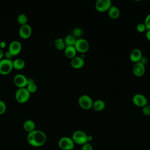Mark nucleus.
<instances>
[{
  "label": "nucleus",
  "mask_w": 150,
  "mask_h": 150,
  "mask_svg": "<svg viewBox=\"0 0 150 150\" xmlns=\"http://www.w3.org/2000/svg\"><path fill=\"white\" fill-rule=\"evenodd\" d=\"M46 139L45 133L39 129H35L29 132L27 135L28 143L35 147H39L43 145L46 141Z\"/></svg>",
  "instance_id": "1"
},
{
  "label": "nucleus",
  "mask_w": 150,
  "mask_h": 150,
  "mask_svg": "<svg viewBox=\"0 0 150 150\" xmlns=\"http://www.w3.org/2000/svg\"><path fill=\"white\" fill-rule=\"evenodd\" d=\"M87 135L84 131L77 130L73 132L71 138L74 144L83 145L87 142Z\"/></svg>",
  "instance_id": "2"
},
{
  "label": "nucleus",
  "mask_w": 150,
  "mask_h": 150,
  "mask_svg": "<svg viewBox=\"0 0 150 150\" xmlns=\"http://www.w3.org/2000/svg\"><path fill=\"white\" fill-rule=\"evenodd\" d=\"M30 95V93L26 87H20L16 91L15 98L18 102L23 103L28 100Z\"/></svg>",
  "instance_id": "3"
},
{
  "label": "nucleus",
  "mask_w": 150,
  "mask_h": 150,
  "mask_svg": "<svg viewBox=\"0 0 150 150\" xmlns=\"http://www.w3.org/2000/svg\"><path fill=\"white\" fill-rule=\"evenodd\" d=\"M58 145L59 147L62 150H69L74 149V142L71 138L63 137L59 140Z\"/></svg>",
  "instance_id": "4"
},
{
  "label": "nucleus",
  "mask_w": 150,
  "mask_h": 150,
  "mask_svg": "<svg viewBox=\"0 0 150 150\" xmlns=\"http://www.w3.org/2000/svg\"><path fill=\"white\" fill-rule=\"evenodd\" d=\"M74 46L76 48L77 52L84 54L88 51L90 45L86 39L81 38L76 40Z\"/></svg>",
  "instance_id": "5"
},
{
  "label": "nucleus",
  "mask_w": 150,
  "mask_h": 150,
  "mask_svg": "<svg viewBox=\"0 0 150 150\" xmlns=\"http://www.w3.org/2000/svg\"><path fill=\"white\" fill-rule=\"evenodd\" d=\"M13 69L12 60L9 59L3 58L0 60V73L7 74Z\"/></svg>",
  "instance_id": "6"
},
{
  "label": "nucleus",
  "mask_w": 150,
  "mask_h": 150,
  "mask_svg": "<svg viewBox=\"0 0 150 150\" xmlns=\"http://www.w3.org/2000/svg\"><path fill=\"white\" fill-rule=\"evenodd\" d=\"M78 103L81 108L87 110L92 108L93 101L89 96L83 94L79 98Z\"/></svg>",
  "instance_id": "7"
},
{
  "label": "nucleus",
  "mask_w": 150,
  "mask_h": 150,
  "mask_svg": "<svg viewBox=\"0 0 150 150\" xmlns=\"http://www.w3.org/2000/svg\"><path fill=\"white\" fill-rule=\"evenodd\" d=\"M111 6L110 0H97L95 4L96 10L101 12L108 11Z\"/></svg>",
  "instance_id": "8"
},
{
  "label": "nucleus",
  "mask_w": 150,
  "mask_h": 150,
  "mask_svg": "<svg viewBox=\"0 0 150 150\" xmlns=\"http://www.w3.org/2000/svg\"><path fill=\"white\" fill-rule=\"evenodd\" d=\"M132 103L136 106L139 107H143L148 104L147 98L143 94H135L132 97Z\"/></svg>",
  "instance_id": "9"
},
{
  "label": "nucleus",
  "mask_w": 150,
  "mask_h": 150,
  "mask_svg": "<svg viewBox=\"0 0 150 150\" xmlns=\"http://www.w3.org/2000/svg\"><path fill=\"white\" fill-rule=\"evenodd\" d=\"M22 49V45L21 42L18 40L12 41L9 45L8 50L12 54V56H15L19 53Z\"/></svg>",
  "instance_id": "10"
},
{
  "label": "nucleus",
  "mask_w": 150,
  "mask_h": 150,
  "mask_svg": "<svg viewBox=\"0 0 150 150\" xmlns=\"http://www.w3.org/2000/svg\"><path fill=\"white\" fill-rule=\"evenodd\" d=\"M13 82L19 88L25 87L27 85V77L23 74H16L13 77Z\"/></svg>",
  "instance_id": "11"
},
{
  "label": "nucleus",
  "mask_w": 150,
  "mask_h": 150,
  "mask_svg": "<svg viewBox=\"0 0 150 150\" xmlns=\"http://www.w3.org/2000/svg\"><path fill=\"white\" fill-rule=\"evenodd\" d=\"M32 33V28L28 23L21 25L19 28V34L20 36L23 39L28 38Z\"/></svg>",
  "instance_id": "12"
},
{
  "label": "nucleus",
  "mask_w": 150,
  "mask_h": 150,
  "mask_svg": "<svg viewBox=\"0 0 150 150\" xmlns=\"http://www.w3.org/2000/svg\"><path fill=\"white\" fill-rule=\"evenodd\" d=\"M132 72L137 77L142 76L145 72V65L141 62L135 63L132 67Z\"/></svg>",
  "instance_id": "13"
},
{
  "label": "nucleus",
  "mask_w": 150,
  "mask_h": 150,
  "mask_svg": "<svg viewBox=\"0 0 150 150\" xmlns=\"http://www.w3.org/2000/svg\"><path fill=\"white\" fill-rule=\"evenodd\" d=\"M71 66L74 69H80L84 65V60L81 56H75L70 60Z\"/></svg>",
  "instance_id": "14"
},
{
  "label": "nucleus",
  "mask_w": 150,
  "mask_h": 150,
  "mask_svg": "<svg viewBox=\"0 0 150 150\" xmlns=\"http://www.w3.org/2000/svg\"><path fill=\"white\" fill-rule=\"evenodd\" d=\"M142 57V52L139 49H133L129 55V59L132 62L137 63L139 62L141 57Z\"/></svg>",
  "instance_id": "15"
},
{
  "label": "nucleus",
  "mask_w": 150,
  "mask_h": 150,
  "mask_svg": "<svg viewBox=\"0 0 150 150\" xmlns=\"http://www.w3.org/2000/svg\"><path fill=\"white\" fill-rule=\"evenodd\" d=\"M108 14L110 18L112 19H115L120 16V11L117 6L112 5L108 10Z\"/></svg>",
  "instance_id": "16"
},
{
  "label": "nucleus",
  "mask_w": 150,
  "mask_h": 150,
  "mask_svg": "<svg viewBox=\"0 0 150 150\" xmlns=\"http://www.w3.org/2000/svg\"><path fill=\"white\" fill-rule=\"evenodd\" d=\"M77 50L74 46H67L64 49V54L69 59H72L76 56Z\"/></svg>",
  "instance_id": "17"
},
{
  "label": "nucleus",
  "mask_w": 150,
  "mask_h": 150,
  "mask_svg": "<svg viewBox=\"0 0 150 150\" xmlns=\"http://www.w3.org/2000/svg\"><path fill=\"white\" fill-rule=\"evenodd\" d=\"M23 128L28 133L35 129V122L32 120H27L23 122Z\"/></svg>",
  "instance_id": "18"
},
{
  "label": "nucleus",
  "mask_w": 150,
  "mask_h": 150,
  "mask_svg": "<svg viewBox=\"0 0 150 150\" xmlns=\"http://www.w3.org/2000/svg\"><path fill=\"white\" fill-rule=\"evenodd\" d=\"M105 103L102 100H97L93 102L92 108L96 111H100L104 109Z\"/></svg>",
  "instance_id": "19"
},
{
  "label": "nucleus",
  "mask_w": 150,
  "mask_h": 150,
  "mask_svg": "<svg viewBox=\"0 0 150 150\" xmlns=\"http://www.w3.org/2000/svg\"><path fill=\"white\" fill-rule=\"evenodd\" d=\"M12 64H13V68H15L18 70L23 69L25 65V61L21 58L15 59L14 60L12 61Z\"/></svg>",
  "instance_id": "20"
},
{
  "label": "nucleus",
  "mask_w": 150,
  "mask_h": 150,
  "mask_svg": "<svg viewBox=\"0 0 150 150\" xmlns=\"http://www.w3.org/2000/svg\"><path fill=\"white\" fill-rule=\"evenodd\" d=\"M63 40L66 46H74L77 39L71 34V35H68L66 36Z\"/></svg>",
  "instance_id": "21"
},
{
  "label": "nucleus",
  "mask_w": 150,
  "mask_h": 150,
  "mask_svg": "<svg viewBox=\"0 0 150 150\" xmlns=\"http://www.w3.org/2000/svg\"><path fill=\"white\" fill-rule=\"evenodd\" d=\"M54 44L55 47L59 50H63L66 47V45L64 40L62 38H57L54 41Z\"/></svg>",
  "instance_id": "22"
},
{
  "label": "nucleus",
  "mask_w": 150,
  "mask_h": 150,
  "mask_svg": "<svg viewBox=\"0 0 150 150\" xmlns=\"http://www.w3.org/2000/svg\"><path fill=\"white\" fill-rule=\"evenodd\" d=\"M72 35L76 38V39L81 38L82 35H83V30L80 28H74L72 30Z\"/></svg>",
  "instance_id": "23"
},
{
  "label": "nucleus",
  "mask_w": 150,
  "mask_h": 150,
  "mask_svg": "<svg viewBox=\"0 0 150 150\" xmlns=\"http://www.w3.org/2000/svg\"><path fill=\"white\" fill-rule=\"evenodd\" d=\"M17 20H18V22L21 25H25V24H26L27 22H28V17L27 16L24 14V13H21L19 14L18 16V18H17Z\"/></svg>",
  "instance_id": "24"
},
{
  "label": "nucleus",
  "mask_w": 150,
  "mask_h": 150,
  "mask_svg": "<svg viewBox=\"0 0 150 150\" xmlns=\"http://www.w3.org/2000/svg\"><path fill=\"white\" fill-rule=\"evenodd\" d=\"M26 88L30 93H33V92L36 91L38 88V87H37V85L35 84V83H33L28 84Z\"/></svg>",
  "instance_id": "25"
},
{
  "label": "nucleus",
  "mask_w": 150,
  "mask_h": 150,
  "mask_svg": "<svg viewBox=\"0 0 150 150\" xmlns=\"http://www.w3.org/2000/svg\"><path fill=\"white\" fill-rule=\"evenodd\" d=\"M142 114L145 116H149L150 115V105L146 104L145 106L142 107Z\"/></svg>",
  "instance_id": "26"
},
{
  "label": "nucleus",
  "mask_w": 150,
  "mask_h": 150,
  "mask_svg": "<svg viewBox=\"0 0 150 150\" xmlns=\"http://www.w3.org/2000/svg\"><path fill=\"white\" fill-rule=\"evenodd\" d=\"M6 109V105L5 103L0 99V114H4Z\"/></svg>",
  "instance_id": "27"
},
{
  "label": "nucleus",
  "mask_w": 150,
  "mask_h": 150,
  "mask_svg": "<svg viewBox=\"0 0 150 150\" xmlns=\"http://www.w3.org/2000/svg\"><path fill=\"white\" fill-rule=\"evenodd\" d=\"M146 29V27L144 23H139L137 26V30L138 32H139L140 33L145 32Z\"/></svg>",
  "instance_id": "28"
},
{
  "label": "nucleus",
  "mask_w": 150,
  "mask_h": 150,
  "mask_svg": "<svg viewBox=\"0 0 150 150\" xmlns=\"http://www.w3.org/2000/svg\"><path fill=\"white\" fill-rule=\"evenodd\" d=\"M144 23L146 27V29L147 30H149L150 29V13L146 16Z\"/></svg>",
  "instance_id": "29"
},
{
  "label": "nucleus",
  "mask_w": 150,
  "mask_h": 150,
  "mask_svg": "<svg viewBox=\"0 0 150 150\" xmlns=\"http://www.w3.org/2000/svg\"><path fill=\"white\" fill-rule=\"evenodd\" d=\"M81 150H93V146L90 143L87 142L82 145Z\"/></svg>",
  "instance_id": "30"
},
{
  "label": "nucleus",
  "mask_w": 150,
  "mask_h": 150,
  "mask_svg": "<svg viewBox=\"0 0 150 150\" xmlns=\"http://www.w3.org/2000/svg\"><path fill=\"white\" fill-rule=\"evenodd\" d=\"M4 55H5V58H6V59H11V57H12V54L9 52V50L6 51V52H5V53H4Z\"/></svg>",
  "instance_id": "31"
},
{
  "label": "nucleus",
  "mask_w": 150,
  "mask_h": 150,
  "mask_svg": "<svg viewBox=\"0 0 150 150\" xmlns=\"http://www.w3.org/2000/svg\"><path fill=\"white\" fill-rule=\"evenodd\" d=\"M145 36H146V39L149 41H150V29L149 30H147V31L146 32V33H145Z\"/></svg>",
  "instance_id": "32"
},
{
  "label": "nucleus",
  "mask_w": 150,
  "mask_h": 150,
  "mask_svg": "<svg viewBox=\"0 0 150 150\" xmlns=\"http://www.w3.org/2000/svg\"><path fill=\"white\" fill-rule=\"evenodd\" d=\"M35 83L33 79H32V78H27V85L29 84H31V83Z\"/></svg>",
  "instance_id": "33"
},
{
  "label": "nucleus",
  "mask_w": 150,
  "mask_h": 150,
  "mask_svg": "<svg viewBox=\"0 0 150 150\" xmlns=\"http://www.w3.org/2000/svg\"><path fill=\"white\" fill-rule=\"evenodd\" d=\"M6 46V42L4 41H1L0 42V48H4Z\"/></svg>",
  "instance_id": "34"
},
{
  "label": "nucleus",
  "mask_w": 150,
  "mask_h": 150,
  "mask_svg": "<svg viewBox=\"0 0 150 150\" xmlns=\"http://www.w3.org/2000/svg\"><path fill=\"white\" fill-rule=\"evenodd\" d=\"M4 52L2 50V49L1 48H0V60H1L2 59V57L4 56Z\"/></svg>",
  "instance_id": "35"
},
{
  "label": "nucleus",
  "mask_w": 150,
  "mask_h": 150,
  "mask_svg": "<svg viewBox=\"0 0 150 150\" xmlns=\"http://www.w3.org/2000/svg\"><path fill=\"white\" fill-rule=\"evenodd\" d=\"M93 139V137L91 135H87V142L91 141Z\"/></svg>",
  "instance_id": "36"
},
{
  "label": "nucleus",
  "mask_w": 150,
  "mask_h": 150,
  "mask_svg": "<svg viewBox=\"0 0 150 150\" xmlns=\"http://www.w3.org/2000/svg\"><path fill=\"white\" fill-rule=\"evenodd\" d=\"M69 150H74V149H69Z\"/></svg>",
  "instance_id": "37"
},
{
  "label": "nucleus",
  "mask_w": 150,
  "mask_h": 150,
  "mask_svg": "<svg viewBox=\"0 0 150 150\" xmlns=\"http://www.w3.org/2000/svg\"><path fill=\"white\" fill-rule=\"evenodd\" d=\"M0 42H1V41H0Z\"/></svg>",
  "instance_id": "38"
}]
</instances>
